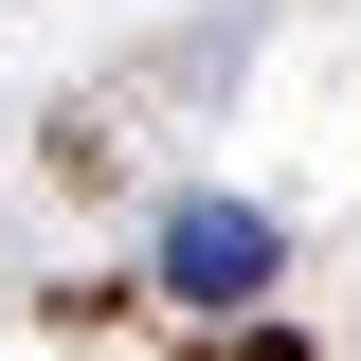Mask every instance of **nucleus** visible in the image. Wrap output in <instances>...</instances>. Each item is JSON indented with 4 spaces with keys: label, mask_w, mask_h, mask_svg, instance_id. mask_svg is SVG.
Here are the masks:
<instances>
[{
    "label": "nucleus",
    "mask_w": 361,
    "mask_h": 361,
    "mask_svg": "<svg viewBox=\"0 0 361 361\" xmlns=\"http://www.w3.org/2000/svg\"><path fill=\"white\" fill-rule=\"evenodd\" d=\"M271 271H289V235H271L253 199H180V217H163V289H180V307H253Z\"/></svg>",
    "instance_id": "nucleus-1"
}]
</instances>
